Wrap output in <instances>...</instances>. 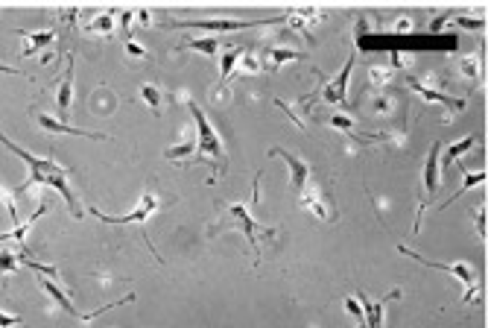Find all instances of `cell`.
<instances>
[{"mask_svg": "<svg viewBox=\"0 0 488 328\" xmlns=\"http://www.w3.org/2000/svg\"><path fill=\"white\" fill-rule=\"evenodd\" d=\"M298 202H301V208H307V211H313L319 220H328V217H330V208H328V202L322 200V193H319L316 188H304Z\"/></svg>", "mask_w": 488, "mask_h": 328, "instance_id": "16", "label": "cell"}, {"mask_svg": "<svg viewBox=\"0 0 488 328\" xmlns=\"http://www.w3.org/2000/svg\"><path fill=\"white\" fill-rule=\"evenodd\" d=\"M0 144L6 147L9 153H15L18 158H24L26 164H29V176L24 179V185L15 191V197L18 193H26L33 185H47V188H53V191H59L65 197V202L70 205V211H73V217H82V205H79V200H76V193L68 188V176H70V170L68 167H62V164H56L53 158H41V156H36V153H29V150H24V147H18L15 141H9L3 132H0Z\"/></svg>", "mask_w": 488, "mask_h": 328, "instance_id": "1", "label": "cell"}, {"mask_svg": "<svg viewBox=\"0 0 488 328\" xmlns=\"http://www.w3.org/2000/svg\"><path fill=\"white\" fill-rule=\"evenodd\" d=\"M0 202H3V208L9 211L12 223L15 226H21V217H18V205H15V191H6L3 185H0Z\"/></svg>", "mask_w": 488, "mask_h": 328, "instance_id": "27", "label": "cell"}, {"mask_svg": "<svg viewBox=\"0 0 488 328\" xmlns=\"http://www.w3.org/2000/svg\"><path fill=\"white\" fill-rule=\"evenodd\" d=\"M257 68H261V62H257L254 56H249V53H246V62H243V70H257Z\"/></svg>", "mask_w": 488, "mask_h": 328, "instance_id": "38", "label": "cell"}, {"mask_svg": "<svg viewBox=\"0 0 488 328\" xmlns=\"http://www.w3.org/2000/svg\"><path fill=\"white\" fill-rule=\"evenodd\" d=\"M181 47H185V50H193V53L213 56V53H217V50L222 47V44H220L217 38H213V36H208V38H188L185 44H181Z\"/></svg>", "mask_w": 488, "mask_h": 328, "instance_id": "23", "label": "cell"}, {"mask_svg": "<svg viewBox=\"0 0 488 328\" xmlns=\"http://www.w3.org/2000/svg\"><path fill=\"white\" fill-rule=\"evenodd\" d=\"M485 176H488L485 170H477V173H465V179H462V188L456 191V193H453V197H450V200H448L445 205H450L453 200H459L462 193H465V191H471V188H474V185H482V182H485Z\"/></svg>", "mask_w": 488, "mask_h": 328, "instance_id": "25", "label": "cell"}, {"mask_svg": "<svg viewBox=\"0 0 488 328\" xmlns=\"http://www.w3.org/2000/svg\"><path fill=\"white\" fill-rule=\"evenodd\" d=\"M392 80H395V70H389V68H372L369 70V82L374 88H386Z\"/></svg>", "mask_w": 488, "mask_h": 328, "instance_id": "28", "label": "cell"}, {"mask_svg": "<svg viewBox=\"0 0 488 328\" xmlns=\"http://www.w3.org/2000/svg\"><path fill=\"white\" fill-rule=\"evenodd\" d=\"M0 73H21V70H15V68H9V65L0 62Z\"/></svg>", "mask_w": 488, "mask_h": 328, "instance_id": "40", "label": "cell"}, {"mask_svg": "<svg viewBox=\"0 0 488 328\" xmlns=\"http://www.w3.org/2000/svg\"><path fill=\"white\" fill-rule=\"evenodd\" d=\"M126 53H129V56H141V59L146 56V50L141 47V44H138V41H132V38L126 41Z\"/></svg>", "mask_w": 488, "mask_h": 328, "instance_id": "36", "label": "cell"}, {"mask_svg": "<svg viewBox=\"0 0 488 328\" xmlns=\"http://www.w3.org/2000/svg\"><path fill=\"white\" fill-rule=\"evenodd\" d=\"M345 311L351 317H357V322H360V328H365V317H363V305H360V299H354V296H345Z\"/></svg>", "mask_w": 488, "mask_h": 328, "instance_id": "32", "label": "cell"}, {"mask_svg": "<svg viewBox=\"0 0 488 328\" xmlns=\"http://www.w3.org/2000/svg\"><path fill=\"white\" fill-rule=\"evenodd\" d=\"M70 103H73V59H70V65L65 70V77L59 80V85H56V106H59V112L68 114Z\"/></svg>", "mask_w": 488, "mask_h": 328, "instance_id": "14", "label": "cell"}, {"mask_svg": "<svg viewBox=\"0 0 488 328\" xmlns=\"http://www.w3.org/2000/svg\"><path fill=\"white\" fill-rule=\"evenodd\" d=\"M246 53V47H234V50H225L222 53V62H220V85H217V91L228 82V77L237 70V62H240V56Z\"/></svg>", "mask_w": 488, "mask_h": 328, "instance_id": "18", "label": "cell"}, {"mask_svg": "<svg viewBox=\"0 0 488 328\" xmlns=\"http://www.w3.org/2000/svg\"><path fill=\"white\" fill-rule=\"evenodd\" d=\"M188 109H190L193 121H196V150L217 161V173H225V150H222V141L217 135V129L211 126L208 114L199 109V103H196V100H188Z\"/></svg>", "mask_w": 488, "mask_h": 328, "instance_id": "2", "label": "cell"}, {"mask_svg": "<svg viewBox=\"0 0 488 328\" xmlns=\"http://www.w3.org/2000/svg\"><path fill=\"white\" fill-rule=\"evenodd\" d=\"M392 62H395V68H404V65L409 62V59H406V56H401V53H392Z\"/></svg>", "mask_w": 488, "mask_h": 328, "instance_id": "39", "label": "cell"}, {"mask_svg": "<svg viewBox=\"0 0 488 328\" xmlns=\"http://www.w3.org/2000/svg\"><path fill=\"white\" fill-rule=\"evenodd\" d=\"M398 252H404V255H409V258H415L418 264L430 267V270L448 273V276H453L456 281H462V285H465L462 305H471V302H474L477 296H480V278H477V273H474V267H468V264H439V261H427V258H421L418 252H413L409 246H398Z\"/></svg>", "mask_w": 488, "mask_h": 328, "instance_id": "3", "label": "cell"}, {"mask_svg": "<svg viewBox=\"0 0 488 328\" xmlns=\"http://www.w3.org/2000/svg\"><path fill=\"white\" fill-rule=\"evenodd\" d=\"M269 156L275 158V156H281L284 161H287V167H289V185H293V191H304V185H307V179H310V167L304 164L298 156H293L289 150H269Z\"/></svg>", "mask_w": 488, "mask_h": 328, "instance_id": "10", "label": "cell"}, {"mask_svg": "<svg viewBox=\"0 0 488 328\" xmlns=\"http://www.w3.org/2000/svg\"><path fill=\"white\" fill-rule=\"evenodd\" d=\"M357 299H360V305H363L365 328H383V305L392 302V299H401V290H392V293H386L383 299H377V302H372L365 293H360Z\"/></svg>", "mask_w": 488, "mask_h": 328, "instance_id": "8", "label": "cell"}, {"mask_svg": "<svg viewBox=\"0 0 488 328\" xmlns=\"http://www.w3.org/2000/svg\"><path fill=\"white\" fill-rule=\"evenodd\" d=\"M275 21V18H272ZM272 21H173L170 27H185V29H208V33H237V29H249V27H261V24H272Z\"/></svg>", "mask_w": 488, "mask_h": 328, "instance_id": "6", "label": "cell"}, {"mask_svg": "<svg viewBox=\"0 0 488 328\" xmlns=\"http://www.w3.org/2000/svg\"><path fill=\"white\" fill-rule=\"evenodd\" d=\"M441 144H433L430 153H427V161H424V191H427V200L436 197V191L441 185Z\"/></svg>", "mask_w": 488, "mask_h": 328, "instance_id": "9", "label": "cell"}, {"mask_svg": "<svg viewBox=\"0 0 488 328\" xmlns=\"http://www.w3.org/2000/svg\"><path fill=\"white\" fill-rule=\"evenodd\" d=\"M141 100L149 103V109L155 112V114L161 112V91H158L155 85H141Z\"/></svg>", "mask_w": 488, "mask_h": 328, "instance_id": "29", "label": "cell"}, {"mask_svg": "<svg viewBox=\"0 0 488 328\" xmlns=\"http://www.w3.org/2000/svg\"><path fill=\"white\" fill-rule=\"evenodd\" d=\"M15 33L24 36V41H26L24 56H33V53H38V50H44V47H50V44L56 41V33H53V29H41V33H24V29H15Z\"/></svg>", "mask_w": 488, "mask_h": 328, "instance_id": "15", "label": "cell"}, {"mask_svg": "<svg viewBox=\"0 0 488 328\" xmlns=\"http://www.w3.org/2000/svg\"><path fill=\"white\" fill-rule=\"evenodd\" d=\"M351 70H354V56H348V62H345V68L340 70V77L330 80V82L325 85V100H328V103H345Z\"/></svg>", "mask_w": 488, "mask_h": 328, "instance_id": "12", "label": "cell"}, {"mask_svg": "<svg viewBox=\"0 0 488 328\" xmlns=\"http://www.w3.org/2000/svg\"><path fill=\"white\" fill-rule=\"evenodd\" d=\"M228 211V217H231V223H234V229H240L243 234H246V241L252 244V249H254V255L261 258V246H257V237H275L278 232L275 229H261L257 223L252 220V211H249V205H228L225 208Z\"/></svg>", "mask_w": 488, "mask_h": 328, "instance_id": "5", "label": "cell"}, {"mask_svg": "<svg viewBox=\"0 0 488 328\" xmlns=\"http://www.w3.org/2000/svg\"><path fill=\"white\" fill-rule=\"evenodd\" d=\"M190 153H196V141H185V144H176V147H170V150H164V158H170V161H181V158H188Z\"/></svg>", "mask_w": 488, "mask_h": 328, "instance_id": "26", "label": "cell"}, {"mask_svg": "<svg viewBox=\"0 0 488 328\" xmlns=\"http://www.w3.org/2000/svg\"><path fill=\"white\" fill-rule=\"evenodd\" d=\"M21 322V317H15V314H6V311H0V328H15Z\"/></svg>", "mask_w": 488, "mask_h": 328, "instance_id": "35", "label": "cell"}, {"mask_svg": "<svg viewBox=\"0 0 488 328\" xmlns=\"http://www.w3.org/2000/svg\"><path fill=\"white\" fill-rule=\"evenodd\" d=\"M328 124H330L333 129H340V132H354V121H351L348 114H330Z\"/></svg>", "mask_w": 488, "mask_h": 328, "instance_id": "33", "label": "cell"}, {"mask_svg": "<svg viewBox=\"0 0 488 328\" xmlns=\"http://www.w3.org/2000/svg\"><path fill=\"white\" fill-rule=\"evenodd\" d=\"M38 288H41L44 293H47L50 299H53L59 308L65 311V314L76 317V308H73V302H70V296H68L62 288H59V281H56V278H47V276H41V278H38Z\"/></svg>", "mask_w": 488, "mask_h": 328, "instance_id": "13", "label": "cell"}, {"mask_svg": "<svg viewBox=\"0 0 488 328\" xmlns=\"http://www.w3.org/2000/svg\"><path fill=\"white\" fill-rule=\"evenodd\" d=\"M132 21H135V9H123V12H120V36H123L126 41L132 36Z\"/></svg>", "mask_w": 488, "mask_h": 328, "instance_id": "34", "label": "cell"}, {"mask_svg": "<svg viewBox=\"0 0 488 328\" xmlns=\"http://www.w3.org/2000/svg\"><path fill=\"white\" fill-rule=\"evenodd\" d=\"M289 15H293V29H296V33H310L313 21L319 18V9L307 6V9H293Z\"/></svg>", "mask_w": 488, "mask_h": 328, "instance_id": "22", "label": "cell"}, {"mask_svg": "<svg viewBox=\"0 0 488 328\" xmlns=\"http://www.w3.org/2000/svg\"><path fill=\"white\" fill-rule=\"evenodd\" d=\"M372 109H374V114H392L395 112V100L389 94H374Z\"/></svg>", "mask_w": 488, "mask_h": 328, "instance_id": "31", "label": "cell"}, {"mask_svg": "<svg viewBox=\"0 0 488 328\" xmlns=\"http://www.w3.org/2000/svg\"><path fill=\"white\" fill-rule=\"evenodd\" d=\"M114 29H117L114 15L105 12V15H97V18L85 27V33H88V36H114Z\"/></svg>", "mask_w": 488, "mask_h": 328, "instance_id": "21", "label": "cell"}, {"mask_svg": "<svg viewBox=\"0 0 488 328\" xmlns=\"http://www.w3.org/2000/svg\"><path fill=\"white\" fill-rule=\"evenodd\" d=\"M21 267V255H15L9 249H0V273H15Z\"/></svg>", "mask_w": 488, "mask_h": 328, "instance_id": "30", "label": "cell"}, {"mask_svg": "<svg viewBox=\"0 0 488 328\" xmlns=\"http://www.w3.org/2000/svg\"><path fill=\"white\" fill-rule=\"evenodd\" d=\"M477 141H480V135H468V138H462V141L450 144L448 150H445V158H439V164H445V173H448V167H450V164H453L456 158H459L462 153H468V150H471V147H474Z\"/></svg>", "mask_w": 488, "mask_h": 328, "instance_id": "20", "label": "cell"}, {"mask_svg": "<svg viewBox=\"0 0 488 328\" xmlns=\"http://www.w3.org/2000/svg\"><path fill=\"white\" fill-rule=\"evenodd\" d=\"M47 208H50V202H47V200H41V202H38V208H36V211H33V217H29V220L24 223V226H15L12 232H6V234H0V244H3V241H24V237H26V232L33 229V223H36V220H38V217H41L44 211H47Z\"/></svg>", "mask_w": 488, "mask_h": 328, "instance_id": "17", "label": "cell"}, {"mask_svg": "<svg viewBox=\"0 0 488 328\" xmlns=\"http://www.w3.org/2000/svg\"><path fill=\"white\" fill-rule=\"evenodd\" d=\"M477 232H480V237H485V208L477 211Z\"/></svg>", "mask_w": 488, "mask_h": 328, "instance_id": "37", "label": "cell"}, {"mask_svg": "<svg viewBox=\"0 0 488 328\" xmlns=\"http://www.w3.org/2000/svg\"><path fill=\"white\" fill-rule=\"evenodd\" d=\"M406 82H409V88H413L415 94H421V100H427V103H439V106H448L450 112H459V109H465V100H462V97H450V94L433 91V88L421 85L418 80H406Z\"/></svg>", "mask_w": 488, "mask_h": 328, "instance_id": "11", "label": "cell"}, {"mask_svg": "<svg viewBox=\"0 0 488 328\" xmlns=\"http://www.w3.org/2000/svg\"><path fill=\"white\" fill-rule=\"evenodd\" d=\"M36 121L44 132H53V135H79V138H88V141H105L109 135H102V132H88V129H76L65 121H56V117L44 114V112H36Z\"/></svg>", "mask_w": 488, "mask_h": 328, "instance_id": "7", "label": "cell"}, {"mask_svg": "<svg viewBox=\"0 0 488 328\" xmlns=\"http://www.w3.org/2000/svg\"><path fill=\"white\" fill-rule=\"evenodd\" d=\"M91 214H94L97 220H102V223H109V226H141L144 220H149L155 211H161V200L155 197L152 191H146L144 197H141V202L135 205V211H129V214H120V217H109V214H102L100 208H88Z\"/></svg>", "mask_w": 488, "mask_h": 328, "instance_id": "4", "label": "cell"}, {"mask_svg": "<svg viewBox=\"0 0 488 328\" xmlns=\"http://www.w3.org/2000/svg\"><path fill=\"white\" fill-rule=\"evenodd\" d=\"M459 70H462V77L468 82H474L482 77V53H474V56H465L462 62H459Z\"/></svg>", "mask_w": 488, "mask_h": 328, "instance_id": "24", "label": "cell"}, {"mask_svg": "<svg viewBox=\"0 0 488 328\" xmlns=\"http://www.w3.org/2000/svg\"><path fill=\"white\" fill-rule=\"evenodd\" d=\"M301 53L298 50H287V47H269L266 50V70H275L287 62H298Z\"/></svg>", "mask_w": 488, "mask_h": 328, "instance_id": "19", "label": "cell"}]
</instances>
